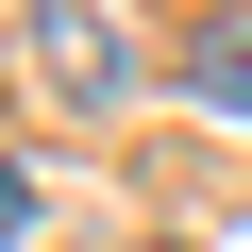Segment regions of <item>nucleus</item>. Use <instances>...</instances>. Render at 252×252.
Masks as SVG:
<instances>
[{"mask_svg": "<svg viewBox=\"0 0 252 252\" xmlns=\"http://www.w3.org/2000/svg\"><path fill=\"white\" fill-rule=\"evenodd\" d=\"M0 235H34V168H17V152H0Z\"/></svg>", "mask_w": 252, "mask_h": 252, "instance_id": "obj_3", "label": "nucleus"}, {"mask_svg": "<svg viewBox=\"0 0 252 252\" xmlns=\"http://www.w3.org/2000/svg\"><path fill=\"white\" fill-rule=\"evenodd\" d=\"M17 67H34L67 118H118V101H135V34H118L101 0H17Z\"/></svg>", "mask_w": 252, "mask_h": 252, "instance_id": "obj_1", "label": "nucleus"}, {"mask_svg": "<svg viewBox=\"0 0 252 252\" xmlns=\"http://www.w3.org/2000/svg\"><path fill=\"white\" fill-rule=\"evenodd\" d=\"M185 101L252 135V0H219V17H185Z\"/></svg>", "mask_w": 252, "mask_h": 252, "instance_id": "obj_2", "label": "nucleus"}]
</instances>
